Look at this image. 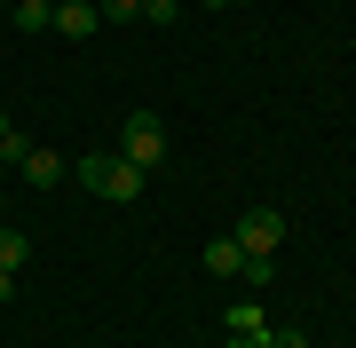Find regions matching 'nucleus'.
I'll return each mask as SVG.
<instances>
[{
    "label": "nucleus",
    "instance_id": "3",
    "mask_svg": "<svg viewBox=\"0 0 356 348\" xmlns=\"http://www.w3.org/2000/svg\"><path fill=\"white\" fill-rule=\"evenodd\" d=\"M229 238H238L245 254H277V245H285V214H277V206H245V222H238Z\"/></svg>",
    "mask_w": 356,
    "mask_h": 348
},
{
    "label": "nucleus",
    "instance_id": "6",
    "mask_svg": "<svg viewBox=\"0 0 356 348\" xmlns=\"http://www.w3.org/2000/svg\"><path fill=\"white\" fill-rule=\"evenodd\" d=\"M206 277H245V245L238 238H214V245H206Z\"/></svg>",
    "mask_w": 356,
    "mask_h": 348
},
{
    "label": "nucleus",
    "instance_id": "7",
    "mask_svg": "<svg viewBox=\"0 0 356 348\" xmlns=\"http://www.w3.org/2000/svg\"><path fill=\"white\" fill-rule=\"evenodd\" d=\"M229 333L238 340H269V309L261 301H238V309H229Z\"/></svg>",
    "mask_w": 356,
    "mask_h": 348
},
{
    "label": "nucleus",
    "instance_id": "16",
    "mask_svg": "<svg viewBox=\"0 0 356 348\" xmlns=\"http://www.w3.org/2000/svg\"><path fill=\"white\" fill-rule=\"evenodd\" d=\"M0 142H8V111H0Z\"/></svg>",
    "mask_w": 356,
    "mask_h": 348
},
{
    "label": "nucleus",
    "instance_id": "1",
    "mask_svg": "<svg viewBox=\"0 0 356 348\" xmlns=\"http://www.w3.org/2000/svg\"><path fill=\"white\" fill-rule=\"evenodd\" d=\"M72 174L88 182L95 198H119V206H135V198H143V182H151L143 167H127V158H119V151H95V158H79Z\"/></svg>",
    "mask_w": 356,
    "mask_h": 348
},
{
    "label": "nucleus",
    "instance_id": "15",
    "mask_svg": "<svg viewBox=\"0 0 356 348\" xmlns=\"http://www.w3.org/2000/svg\"><path fill=\"white\" fill-rule=\"evenodd\" d=\"M198 8H229V0H198Z\"/></svg>",
    "mask_w": 356,
    "mask_h": 348
},
{
    "label": "nucleus",
    "instance_id": "2",
    "mask_svg": "<svg viewBox=\"0 0 356 348\" xmlns=\"http://www.w3.org/2000/svg\"><path fill=\"white\" fill-rule=\"evenodd\" d=\"M119 158L151 174L159 158H166V119H159V111H127V127H119Z\"/></svg>",
    "mask_w": 356,
    "mask_h": 348
},
{
    "label": "nucleus",
    "instance_id": "17",
    "mask_svg": "<svg viewBox=\"0 0 356 348\" xmlns=\"http://www.w3.org/2000/svg\"><path fill=\"white\" fill-rule=\"evenodd\" d=\"M48 8H64V0H48Z\"/></svg>",
    "mask_w": 356,
    "mask_h": 348
},
{
    "label": "nucleus",
    "instance_id": "8",
    "mask_svg": "<svg viewBox=\"0 0 356 348\" xmlns=\"http://www.w3.org/2000/svg\"><path fill=\"white\" fill-rule=\"evenodd\" d=\"M16 32H56V8L48 0H16Z\"/></svg>",
    "mask_w": 356,
    "mask_h": 348
},
{
    "label": "nucleus",
    "instance_id": "5",
    "mask_svg": "<svg viewBox=\"0 0 356 348\" xmlns=\"http://www.w3.org/2000/svg\"><path fill=\"white\" fill-rule=\"evenodd\" d=\"M16 174H24L32 190H56V182H64V158H56V151H40V142H32V151L16 158Z\"/></svg>",
    "mask_w": 356,
    "mask_h": 348
},
{
    "label": "nucleus",
    "instance_id": "19",
    "mask_svg": "<svg viewBox=\"0 0 356 348\" xmlns=\"http://www.w3.org/2000/svg\"><path fill=\"white\" fill-rule=\"evenodd\" d=\"M0 230H8V222H0Z\"/></svg>",
    "mask_w": 356,
    "mask_h": 348
},
{
    "label": "nucleus",
    "instance_id": "9",
    "mask_svg": "<svg viewBox=\"0 0 356 348\" xmlns=\"http://www.w3.org/2000/svg\"><path fill=\"white\" fill-rule=\"evenodd\" d=\"M24 254H32V238H16V230H0V270H8V277L24 270Z\"/></svg>",
    "mask_w": 356,
    "mask_h": 348
},
{
    "label": "nucleus",
    "instance_id": "12",
    "mask_svg": "<svg viewBox=\"0 0 356 348\" xmlns=\"http://www.w3.org/2000/svg\"><path fill=\"white\" fill-rule=\"evenodd\" d=\"M175 16H182L175 0H143V24H175Z\"/></svg>",
    "mask_w": 356,
    "mask_h": 348
},
{
    "label": "nucleus",
    "instance_id": "13",
    "mask_svg": "<svg viewBox=\"0 0 356 348\" xmlns=\"http://www.w3.org/2000/svg\"><path fill=\"white\" fill-rule=\"evenodd\" d=\"M0 301H16V277H8V270H0Z\"/></svg>",
    "mask_w": 356,
    "mask_h": 348
},
{
    "label": "nucleus",
    "instance_id": "14",
    "mask_svg": "<svg viewBox=\"0 0 356 348\" xmlns=\"http://www.w3.org/2000/svg\"><path fill=\"white\" fill-rule=\"evenodd\" d=\"M229 348H261V340H238V333H229Z\"/></svg>",
    "mask_w": 356,
    "mask_h": 348
},
{
    "label": "nucleus",
    "instance_id": "10",
    "mask_svg": "<svg viewBox=\"0 0 356 348\" xmlns=\"http://www.w3.org/2000/svg\"><path fill=\"white\" fill-rule=\"evenodd\" d=\"M103 8V24H127V16H143V0H95Z\"/></svg>",
    "mask_w": 356,
    "mask_h": 348
},
{
    "label": "nucleus",
    "instance_id": "18",
    "mask_svg": "<svg viewBox=\"0 0 356 348\" xmlns=\"http://www.w3.org/2000/svg\"><path fill=\"white\" fill-rule=\"evenodd\" d=\"M0 174H8V158H0Z\"/></svg>",
    "mask_w": 356,
    "mask_h": 348
},
{
    "label": "nucleus",
    "instance_id": "11",
    "mask_svg": "<svg viewBox=\"0 0 356 348\" xmlns=\"http://www.w3.org/2000/svg\"><path fill=\"white\" fill-rule=\"evenodd\" d=\"M261 348H309V333H293V324H269V340Z\"/></svg>",
    "mask_w": 356,
    "mask_h": 348
},
{
    "label": "nucleus",
    "instance_id": "4",
    "mask_svg": "<svg viewBox=\"0 0 356 348\" xmlns=\"http://www.w3.org/2000/svg\"><path fill=\"white\" fill-rule=\"evenodd\" d=\"M56 32H64V40H95L103 32V8H95V0H64V8H56Z\"/></svg>",
    "mask_w": 356,
    "mask_h": 348
}]
</instances>
